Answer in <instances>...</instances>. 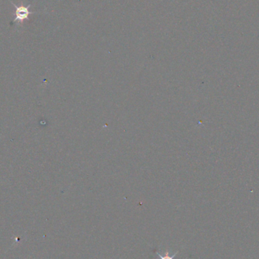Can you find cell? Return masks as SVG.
I'll return each mask as SVG.
<instances>
[{
  "label": "cell",
  "mask_w": 259,
  "mask_h": 259,
  "mask_svg": "<svg viewBox=\"0 0 259 259\" xmlns=\"http://www.w3.org/2000/svg\"><path fill=\"white\" fill-rule=\"evenodd\" d=\"M11 3L14 5L15 8V19L11 22V25L16 24L17 26H20L25 21H28L29 20V17L31 15L34 14V12H31L30 10L31 7V5H25L24 4L21 5H16L12 1V0H9Z\"/></svg>",
  "instance_id": "1"
},
{
  "label": "cell",
  "mask_w": 259,
  "mask_h": 259,
  "mask_svg": "<svg viewBox=\"0 0 259 259\" xmlns=\"http://www.w3.org/2000/svg\"><path fill=\"white\" fill-rule=\"evenodd\" d=\"M177 253H178V251H177V252L174 254H173V255H170L169 251H166V252H164V255H162L161 253H159L158 251H155V254H156V255L158 258V259H174Z\"/></svg>",
  "instance_id": "2"
}]
</instances>
